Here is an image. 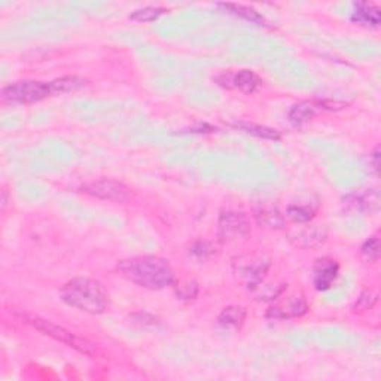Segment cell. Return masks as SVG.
Returning a JSON list of instances; mask_svg holds the SVG:
<instances>
[{
  "mask_svg": "<svg viewBox=\"0 0 381 381\" xmlns=\"http://www.w3.org/2000/svg\"><path fill=\"white\" fill-rule=\"evenodd\" d=\"M119 274L128 282L151 291H161L176 283L174 271L167 260L158 256H134L121 261Z\"/></svg>",
  "mask_w": 381,
  "mask_h": 381,
  "instance_id": "1",
  "label": "cell"
},
{
  "mask_svg": "<svg viewBox=\"0 0 381 381\" xmlns=\"http://www.w3.org/2000/svg\"><path fill=\"white\" fill-rule=\"evenodd\" d=\"M61 298L67 306L90 313V315H102L109 304V296L103 284L87 277L67 282L61 289Z\"/></svg>",
  "mask_w": 381,
  "mask_h": 381,
  "instance_id": "2",
  "label": "cell"
},
{
  "mask_svg": "<svg viewBox=\"0 0 381 381\" xmlns=\"http://www.w3.org/2000/svg\"><path fill=\"white\" fill-rule=\"evenodd\" d=\"M21 318L29 323L32 325L35 329H37L39 332H42L44 335L47 337H51L56 339V341H60L66 346H69L80 353H84V355L87 356H92L94 353H95V347L92 343H90L88 339L85 338H80L75 334H72L71 331H67L64 329L63 326H59L56 323H52L47 319H42V318H39V316H33V315H27V313H23Z\"/></svg>",
  "mask_w": 381,
  "mask_h": 381,
  "instance_id": "3",
  "label": "cell"
},
{
  "mask_svg": "<svg viewBox=\"0 0 381 381\" xmlns=\"http://www.w3.org/2000/svg\"><path fill=\"white\" fill-rule=\"evenodd\" d=\"M49 95H52L51 84L40 80H18L4 90V97L8 102L23 104L42 102Z\"/></svg>",
  "mask_w": 381,
  "mask_h": 381,
  "instance_id": "4",
  "label": "cell"
},
{
  "mask_svg": "<svg viewBox=\"0 0 381 381\" xmlns=\"http://www.w3.org/2000/svg\"><path fill=\"white\" fill-rule=\"evenodd\" d=\"M234 268L238 279H241L248 284V288L253 291L262 284L270 270V260L264 255L243 256L234 264Z\"/></svg>",
  "mask_w": 381,
  "mask_h": 381,
  "instance_id": "5",
  "label": "cell"
},
{
  "mask_svg": "<svg viewBox=\"0 0 381 381\" xmlns=\"http://www.w3.org/2000/svg\"><path fill=\"white\" fill-rule=\"evenodd\" d=\"M250 234V222L246 214L224 212L219 217V237L225 241L244 238Z\"/></svg>",
  "mask_w": 381,
  "mask_h": 381,
  "instance_id": "6",
  "label": "cell"
},
{
  "mask_svg": "<svg viewBox=\"0 0 381 381\" xmlns=\"http://www.w3.org/2000/svg\"><path fill=\"white\" fill-rule=\"evenodd\" d=\"M217 85L228 90H238L244 94H252L261 87V79L252 71H240V72H226L216 76Z\"/></svg>",
  "mask_w": 381,
  "mask_h": 381,
  "instance_id": "7",
  "label": "cell"
},
{
  "mask_svg": "<svg viewBox=\"0 0 381 381\" xmlns=\"http://www.w3.org/2000/svg\"><path fill=\"white\" fill-rule=\"evenodd\" d=\"M83 190L85 194L107 201H124L128 195V188L114 179H100L85 183Z\"/></svg>",
  "mask_w": 381,
  "mask_h": 381,
  "instance_id": "8",
  "label": "cell"
},
{
  "mask_svg": "<svg viewBox=\"0 0 381 381\" xmlns=\"http://www.w3.org/2000/svg\"><path fill=\"white\" fill-rule=\"evenodd\" d=\"M308 310V304L306 301L304 295L295 294L291 296H286L274 306L268 308L267 316L271 319H292V318H301Z\"/></svg>",
  "mask_w": 381,
  "mask_h": 381,
  "instance_id": "9",
  "label": "cell"
},
{
  "mask_svg": "<svg viewBox=\"0 0 381 381\" xmlns=\"http://www.w3.org/2000/svg\"><path fill=\"white\" fill-rule=\"evenodd\" d=\"M380 195L375 189H366L344 198V207L351 213H366L378 209Z\"/></svg>",
  "mask_w": 381,
  "mask_h": 381,
  "instance_id": "10",
  "label": "cell"
},
{
  "mask_svg": "<svg viewBox=\"0 0 381 381\" xmlns=\"http://www.w3.org/2000/svg\"><path fill=\"white\" fill-rule=\"evenodd\" d=\"M351 21L370 29H377L381 23V11L377 5L370 2H358L353 5Z\"/></svg>",
  "mask_w": 381,
  "mask_h": 381,
  "instance_id": "11",
  "label": "cell"
},
{
  "mask_svg": "<svg viewBox=\"0 0 381 381\" xmlns=\"http://www.w3.org/2000/svg\"><path fill=\"white\" fill-rule=\"evenodd\" d=\"M338 264L329 258H322L315 267V286L318 291L329 289L338 276Z\"/></svg>",
  "mask_w": 381,
  "mask_h": 381,
  "instance_id": "12",
  "label": "cell"
},
{
  "mask_svg": "<svg viewBox=\"0 0 381 381\" xmlns=\"http://www.w3.org/2000/svg\"><path fill=\"white\" fill-rule=\"evenodd\" d=\"M291 240L299 248L316 249V248H320L326 241V229L319 225L307 226L301 231H298L296 234H292Z\"/></svg>",
  "mask_w": 381,
  "mask_h": 381,
  "instance_id": "13",
  "label": "cell"
},
{
  "mask_svg": "<svg viewBox=\"0 0 381 381\" xmlns=\"http://www.w3.org/2000/svg\"><path fill=\"white\" fill-rule=\"evenodd\" d=\"M319 111H322L319 102H299L291 107L289 121L295 127H299L315 118Z\"/></svg>",
  "mask_w": 381,
  "mask_h": 381,
  "instance_id": "14",
  "label": "cell"
},
{
  "mask_svg": "<svg viewBox=\"0 0 381 381\" xmlns=\"http://www.w3.org/2000/svg\"><path fill=\"white\" fill-rule=\"evenodd\" d=\"M217 8H221L222 11L231 13L237 18H241L244 21H249L256 25H265V18L261 16L260 12H256L250 6L244 5H237V4H217Z\"/></svg>",
  "mask_w": 381,
  "mask_h": 381,
  "instance_id": "15",
  "label": "cell"
},
{
  "mask_svg": "<svg viewBox=\"0 0 381 381\" xmlns=\"http://www.w3.org/2000/svg\"><path fill=\"white\" fill-rule=\"evenodd\" d=\"M244 320H246V310L238 306L225 307L221 311L219 318H217V322H219L221 326H224V328H233V329L241 328Z\"/></svg>",
  "mask_w": 381,
  "mask_h": 381,
  "instance_id": "16",
  "label": "cell"
},
{
  "mask_svg": "<svg viewBox=\"0 0 381 381\" xmlns=\"http://www.w3.org/2000/svg\"><path fill=\"white\" fill-rule=\"evenodd\" d=\"M255 216L258 224L270 229H282L286 225L283 214L276 207H261Z\"/></svg>",
  "mask_w": 381,
  "mask_h": 381,
  "instance_id": "17",
  "label": "cell"
},
{
  "mask_svg": "<svg viewBox=\"0 0 381 381\" xmlns=\"http://www.w3.org/2000/svg\"><path fill=\"white\" fill-rule=\"evenodd\" d=\"M49 84H51L52 95H59V94H66V92H72V91L84 88L88 85V80L79 76H64V78L52 80V83Z\"/></svg>",
  "mask_w": 381,
  "mask_h": 381,
  "instance_id": "18",
  "label": "cell"
},
{
  "mask_svg": "<svg viewBox=\"0 0 381 381\" xmlns=\"http://www.w3.org/2000/svg\"><path fill=\"white\" fill-rule=\"evenodd\" d=\"M234 127L240 128L241 131L248 133V134L256 135V138H260V139L280 140V134L277 130L265 127V126H260V124H253V122H246V121L237 122V124H234Z\"/></svg>",
  "mask_w": 381,
  "mask_h": 381,
  "instance_id": "19",
  "label": "cell"
},
{
  "mask_svg": "<svg viewBox=\"0 0 381 381\" xmlns=\"http://www.w3.org/2000/svg\"><path fill=\"white\" fill-rule=\"evenodd\" d=\"M166 12H167L166 9L158 8V6H146V8L134 11L130 16V20L138 21V23H151V21L158 20L162 13H166Z\"/></svg>",
  "mask_w": 381,
  "mask_h": 381,
  "instance_id": "20",
  "label": "cell"
},
{
  "mask_svg": "<svg viewBox=\"0 0 381 381\" xmlns=\"http://www.w3.org/2000/svg\"><path fill=\"white\" fill-rule=\"evenodd\" d=\"M176 295H178L181 299H194L198 294V284L194 280H185L176 283Z\"/></svg>",
  "mask_w": 381,
  "mask_h": 381,
  "instance_id": "21",
  "label": "cell"
},
{
  "mask_svg": "<svg viewBox=\"0 0 381 381\" xmlns=\"http://www.w3.org/2000/svg\"><path fill=\"white\" fill-rule=\"evenodd\" d=\"M288 216L294 222L304 224V222L311 221V217L315 216V210L308 206H289Z\"/></svg>",
  "mask_w": 381,
  "mask_h": 381,
  "instance_id": "22",
  "label": "cell"
},
{
  "mask_svg": "<svg viewBox=\"0 0 381 381\" xmlns=\"http://www.w3.org/2000/svg\"><path fill=\"white\" fill-rule=\"evenodd\" d=\"M362 255L365 260H368L370 262H374L378 260L380 256V240L377 236L370 237V240H366L362 246Z\"/></svg>",
  "mask_w": 381,
  "mask_h": 381,
  "instance_id": "23",
  "label": "cell"
},
{
  "mask_svg": "<svg viewBox=\"0 0 381 381\" xmlns=\"http://www.w3.org/2000/svg\"><path fill=\"white\" fill-rule=\"evenodd\" d=\"M377 294L373 292V291H365L361 298L358 299V303L356 306L353 307V311L355 313H365V311H368V310H373V307L375 306L377 303Z\"/></svg>",
  "mask_w": 381,
  "mask_h": 381,
  "instance_id": "24",
  "label": "cell"
},
{
  "mask_svg": "<svg viewBox=\"0 0 381 381\" xmlns=\"http://www.w3.org/2000/svg\"><path fill=\"white\" fill-rule=\"evenodd\" d=\"M371 158H373V164H374L375 171H378V169H380V151H378V147L375 149L374 154L371 155Z\"/></svg>",
  "mask_w": 381,
  "mask_h": 381,
  "instance_id": "25",
  "label": "cell"
}]
</instances>
